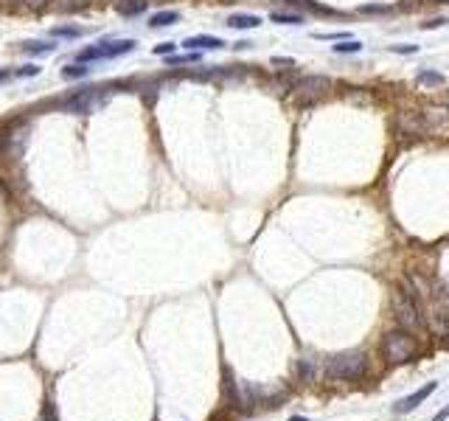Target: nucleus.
<instances>
[{
  "label": "nucleus",
  "mask_w": 449,
  "mask_h": 421,
  "mask_svg": "<svg viewBox=\"0 0 449 421\" xmlns=\"http://www.w3.org/2000/svg\"><path fill=\"white\" fill-rule=\"evenodd\" d=\"M449 20L446 17H435V20H430V23H424V28H427V32H430V28H441V25H446Z\"/></svg>",
  "instance_id": "b1692460"
},
{
  "label": "nucleus",
  "mask_w": 449,
  "mask_h": 421,
  "mask_svg": "<svg viewBox=\"0 0 449 421\" xmlns=\"http://www.w3.org/2000/svg\"><path fill=\"white\" fill-rule=\"evenodd\" d=\"M183 45H186V48H191V51H219V48H225V43H222L219 37H208V34L189 37Z\"/></svg>",
  "instance_id": "1a4fd4ad"
},
{
  "label": "nucleus",
  "mask_w": 449,
  "mask_h": 421,
  "mask_svg": "<svg viewBox=\"0 0 449 421\" xmlns=\"http://www.w3.org/2000/svg\"><path fill=\"white\" fill-rule=\"evenodd\" d=\"M101 104H104V93H101V90H96V87H84V90H79V93H73V96H68L62 101V107L68 112H82V115L93 112Z\"/></svg>",
  "instance_id": "39448f33"
},
{
  "label": "nucleus",
  "mask_w": 449,
  "mask_h": 421,
  "mask_svg": "<svg viewBox=\"0 0 449 421\" xmlns=\"http://www.w3.org/2000/svg\"><path fill=\"white\" fill-rule=\"evenodd\" d=\"M298 374L309 379V376H312V365H309V363H298Z\"/></svg>",
  "instance_id": "a878e982"
},
{
  "label": "nucleus",
  "mask_w": 449,
  "mask_h": 421,
  "mask_svg": "<svg viewBox=\"0 0 449 421\" xmlns=\"http://www.w3.org/2000/svg\"><path fill=\"white\" fill-rule=\"evenodd\" d=\"M446 418H449V405H446V407H444V410H441V413H438L433 421H446Z\"/></svg>",
  "instance_id": "c85d7f7f"
},
{
  "label": "nucleus",
  "mask_w": 449,
  "mask_h": 421,
  "mask_svg": "<svg viewBox=\"0 0 449 421\" xmlns=\"http://www.w3.org/2000/svg\"><path fill=\"white\" fill-rule=\"evenodd\" d=\"M23 6H32V9H40V6H45V0H20Z\"/></svg>",
  "instance_id": "bb28decb"
},
{
  "label": "nucleus",
  "mask_w": 449,
  "mask_h": 421,
  "mask_svg": "<svg viewBox=\"0 0 449 421\" xmlns=\"http://www.w3.org/2000/svg\"><path fill=\"white\" fill-rule=\"evenodd\" d=\"M45 421H59V418H56V410H53V405H48V410H45Z\"/></svg>",
  "instance_id": "cd10ccee"
},
{
  "label": "nucleus",
  "mask_w": 449,
  "mask_h": 421,
  "mask_svg": "<svg viewBox=\"0 0 449 421\" xmlns=\"http://www.w3.org/2000/svg\"><path fill=\"white\" fill-rule=\"evenodd\" d=\"M399 130H402L404 135H422V132H427V130H430L427 115H424V112L404 110V112L399 115Z\"/></svg>",
  "instance_id": "0eeeda50"
},
{
  "label": "nucleus",
  "mask_w": 449,
  "mask_h": 421,
  "mask_svg": "<svg viewBox=\"0 0 449 421\" xmlns=\"http://www.w3.org/2000/svg\"><path fill=\"white\" fill-rule=\"evenodd\" d=\"M332 48H335V53H359V51H363V43H359V40H340Z\"/></svg>",
  "instance_id": "2eb2a0df"
},
{
  "label": "nucleus",
  "mask_w": 449,
  "mask_h": 421,
  "mask_svg": "<svg viewBox=\"0 0 449 421\" xmlns=\"http://www.w3.org/2000/svg\"><path fill=\"white\" fill-rule=\"evenodd\" d=\"M415 82L418 84H430V87H441L444 84V73H438V71H418Z\"/></svg>",
  "instance_id": "f8f14e48"
},
{
  "label": "nucleus",
  "mask_w": 449,
  "mask_h": 421,
  "mask_svg": "<svg viewBox=\"0 0 449 421\" xmlns=\"http://www.w3.org/2000/svg\"><path fill=\"white\" fill-rule=\"evenodd\" d=\"M17 73H20V76H37V73H40V68H34V65H25V68H20Z\"/></svg>",
  "instance_id": "393cba45"
},
{
  "label": "nucleus",
  "mask_w": 449,
  "mask_h": 421,
  "mask_svg": "<svg viewBox=\"0 0 449 421\" xmlns=\"http://www.w3.org/2000/svg\"><path fill=\"white\" fill-rule=\"evenodd\" d=\"M359 12H387V6H363Z\"/></svg>",
  "instance_id": "c756f323"
},
{
  "label": "nucleus",
  "mask_w": 449,
  "mask_h": 421,
  "mask_svg": "<svg viewBox=\"0 0 449 421\" xmlns=\"http://www.w3.org/2000/svg\"><path fill=\"white\" fill-rule=\"evenodd\" d=\"M177 20H180L177 12H158L152 20H149V25H152V28H163V25H174Z\"/></svg>",
  "instance_id": "ddd939ff"
},
{
  "label": "nucleus",
  "mask_w": 449,
  "mask_h": 421,
  "mask_svg": "<svg viewBox=\"0 0 449 421\" xmlns=\"http://www.w3.org/2000/svg\"><path fill=\"white\" fill-rule=\"evenodd\" d=\"M51 34H53V37H82L84 28H79V25H56Z\"/></svg>",
  "instance_id": "dca6fc26"
},
{
  "label": "nucleus",
  "mask_w": 449,
  "mask_h": 421,
  "mask_svg": "<svg viewBox=\"0 0 449 421\" xmlns=\"http://www.w3.org/2000/svg\"><path fill=\"white\" fill-rule=\"evenodd\" d=\"M118 14H124V17H138L146 12V0H118L115 3Z\"/></svg>",
  "instance_id": "9d476101"
},
{
  "label": "nucleus",
  "mask_w": 449,
  "mask_h": 421,
  "mask_svg": "<svg viewBox=\"0 0 449 421\" xmlns=\"http://www.w3.org/2000/svg\"><path fill=\"white\" fill-rule=\"evenodd\" d=\"M269 20H273V23H281V25H301V23H304L301 14H289V12H273V14H269Z\"/></svg>",
  "instance_id": "4468645a"
},
{
  "label": "nucleus",
  "mask_w": 449,
  "mask_h": 421,
  "mask_svg": "<svg viewBox=\"0 0 449 421\" xmlns=\"http://www.w3.org/2000/svg\"><path fill=\"white\" fill-rule=\"evenodd\" d=\"M292 3H301L304 9H309V12H315V14H328V9L320 6V3H315V0H292Z\"/></svg>",
  "instance_id": "6ab92c4d"
},
{
  "label": "nucleus",
  "mask_w": 449,
  "mask_h": 421,
  "mask_svg": "<svg viewBox=\"0 0 449 421\" xmlns=\"http://www.w3.org/2000/svg\"><path fill=\"white\" fill-rule=\"evenodd\" d=\"M435 387H438L435 382H427V385H424L422 390H415V394H410V396H404V399H399V402L393 405V413H396V416H404V413H410V410H415L418 405H422V402H424V399H427V396L433 394V390H435Z\"/></svg>",
  "instance_id": "6e6552de"
},
{
  "label": "nucleus",
  "mask_w": 449,
  "mask_h": 421,
  "mask_svg": "<svg viewBox=\"0 0 449 421\" xmlns=\"http://www.w3.org/2000/svg\"><path fill=\"white\" fill-rule=\"evenodd\" d=\"M197 59H199V53L194 51V53H186V56H171L169 62H171V65H180V62H197Z\"/></svg>",
  "instance_id": "aec40b11"
},
{
  "label": "nucleus",
  "mask_w": 449,
  "mask_h": 421,
  "mask_svg": "<svg viewBox=\"0 0 449 421\" xmlns=\"http://www.w3.org/2000/svg\"><path fill=\"white\" fill-rule=\"evenodd\" d=\"M328 76H317V73H309V76H301L298 79V84H295V90L301 93L304 99H317V96H323L326 90H328Z\"/></svg>",
  "instance_id": "423d86ee"
},
{
  "label": "nucleus",
  "mask_w": 449,
  "mask_h": 421,
  "mask_svg": "<svg viewBox=\"0 0 449 421\" xmlns=\"http://www.w3.org/2000/svg\"><path fill=\"white\" fill-rule=\"evenodd\" d=\"M155 53H158V56H163V53H174V43H160V45H155Z\"/></svg>",
  "instance_id": "4be33fe9"
},
{
  "label": "nucleus",
  "mask_w": 449,
  "mask_h": 421,
  "mask_svg": "<svg viewBox=\"0 0 449 421\" xmlns=\"http://www.w3.org/2000/svg\"><path fill=\"white\" fill-rule=\"evenodd\" d=\"M391 306H393V315H396L399 326L407 328V332H415V328H427L424 315L418 312V300L410 298L407 292H396L393 300H391Z\"/></svg>",
  "instance_id": "7ed1b4c3"
},
{
  "label": "nucleus",
  "mask_w": 449,
  "mask_h": 421,
  "mask_svg": "<svg viewBox=\"0 0 449 421\" xmlns=\"http://www.w3.org/2000/svg\"><path fill=\"white\" fill-rule=\"evenodd\" d=\"M28 53H51L53 51V45H48V43H25L23 45Z\"/></svg>",
  "instance_id": "a211bd4d"
},
{
  "label": "nucleus",
  "mask_w": 449,
  "mask_h": 421,
  "mask_svg": "<svg viewBox=\"0 0 449 421\" xmlns=\"http://www.w3.org/2000/svg\"><path fill=\"white\" fill-rule=\"evenodd\" d=\"M365 371H368V359H365L363 351H343V354H335L326 363V376L328 379L356 382V379L365 376Z\"/></svg>",
  "instance_id": "f257e3e1"
},
{
  "label": "nucleus",
  "mask_w": 449,
  "mask_h": 421,
  "mask_svg": "<svg viewBox=\"0 0 449 421\" xmlns=\"http://www.w3.org/2000/svg\"><path fill=\"white\" fill-rule=\"evenodd\" d=\"M3 79H9V73H6V71H0V82H3Z\"/></svg>",
  "instance_id": "7c9ffc66"
},
{
  "label": "nucleus",
  "mask_w": 449,
  "mask_h": 421,
  "mask_svg": "<svg viewBox=\"0 0 449 421\" xmlns=\"http://www.w3.org/2000/svg\"><path fill=\"white\" fill-rule=\"evenodd\" d=\"M135 48L132 40H110V43H99V45H90L84 51L76 53V62H99V59H115V56H124Z\"/></svg>",
  "instance_id": "20e7f679"
},
{
  "label": "nucleus",
  "mask_w": 449,
  "mask_h": 421,
  "mask_svg": "<svg viewBox=\"0 0 449 421\" xmlns=\"http://www.w3.org/2000/svg\"><path fill=\"white\" fill-rule=\"evenodd\" d=\"M87 73H90V68H87L84 62H76V65H71V68L62 71L65 79H82V76H87Z\"/></svg>",
  "instance_id": "f3484780"
},
{
  "label": "nucleus",
  "mask_w": 449,
  "mask_h": 421,
  "mask_svg": "<svg viewBox=\"0 0 449 421\" xmlns=\"http://www.w3.org/2000/svg\"><path fill=\"white\" fill-rule=\"evenodd\" d=\"M441 3H449V0H441Z\"/></svg>",
  "instance_id": "2f4dec72"
},
{
  "label": "nucleus",
  "mask_w": 449,
  "mask_h": 421,
  "mask_svg": "<svg viewBox=\"0 0 449 421\" xmlns=\"http://www.w3.org/2000/svg\"><path fill=\"white\" fill-rule=\"evenodd\" d=\"M273 65H278V68H287V71H289L295 62H292V59H284V56H273Z\"/></svg>",
  "instance_id": "5701e85b"
},
{
  "label": "nucleus",
  "mask_w": 449,
  "mask_h": 421,
  "mask_svg": "<svg viewBox=\"0 0 449 421\" xmlns=\"http://www.w3.org/2000/svg\"><path fill=\"white\" fill-rule=\"evenodd\" d=\"M415 354H418V340L407 328H393V332H387L382 337V357L387 363L402 365V363H410Z\"/></svg>",
  "instance_id": "f03ea898"
},
{
  "label": "nucleus",
  "mask_w": 449,
  "mask_h": 421,
  "mask_svg": "<svg viewBox=\"0 0 449 421\" xmlns=\"http://www.w3.org/2000/svg\"><path fill=\"white\" fill-rule=\"evenodd\" d=\"M393 53H404V56L407 53H418V45H407V43L404 45H393Z\"/></svg>",
  "instance_id": "412c9836"
},
{
  "label": "nucleus",
  "mask_w": 449,
  "mask_h": 421,
  "mask_svg": "<svg viewBox=\"0 0 449 421\" xmlns=\"http://www.w3.org/2000/svg\"><path fill=\"white\" fill-rule=\"evenodd\" d=\"M228 25L230 28H256V25H261V17H256V14H230L228 17Z\"/></svg>",
  "instance_id": "9b49d317"
}]
</instances>
